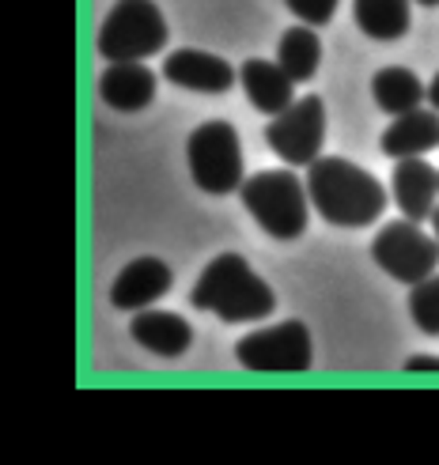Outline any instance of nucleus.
Masks as SVG:
<instances>
[{"mask_svg":"<svg viewBox=\"0 0 439 465\" xmlns=\"http://www.w3.org/2000/svg\"><path fill=\"white\" fill-rule=\"evenodd\" d=\"M175 284V272L167 262L159 258H133L110 284V303L125 311V314H136L145 307H155Z\"/></svg>","mask_w":439,"mask_h":465,"instance_id":"obj_9","label":"nucleus"},{"mask_svg":"<svg viewBox=\"0 0 439 465\" xmlns=\"http://www.w3.org/2000/svg\"><path fill=\"white\" fill-rule=\"evenodd\" d=\"M341 0H288V12L307 27H326Z\"/></svg>","mask_w":439,"mask_h":465,"instance_id":"obj_20","label":"nucleus"},{"mask_svg":"<svg viewBox=\"0 0 439 465\" xmlns=\"http://www.w3.org/2000/svg\"><path fill=\"white\" fill-rule=\"evenodd\" d=\"M190 303L197 311H209L220 322H262L276 311V295L258 272L246 265L243 253H216L197 276L190 292Z\"/></svg>","mask_w":439,"mask_h":465,"instance_id":"obj_2","label":"nucleus"},{"mask_svg":"<svg viewBox=\"0 0 439 465\" xmlns=\"http://www.w3.org/2000/svg\"><path fill=\"white\" fill-rule=\"evenodd\" d=\"M190 178L201 193L227 197L243 190V144L231 122H205L186 141Z\"/></svg>","mask_w":439,"mask_h":465,"instance_id":"obj_5","label":"nucleus"},{"mask_svg":"<svg viewBox=\"0 0 439 465\" xmlns=\"http://www.w3.org/2000/svg\"><path fill=\"white\" fill-rule=\"evenodd\" d=\"M413 0H353L356 27L372 42H402L409 35Z\"/></svg>","mask_w":439,"mask_h":465,"instance_id":"obj_17","label":"nucleus"},{"mask_svg":"<svg viewBox=\"0 0 439 465\" xmlns=\"http://www.w3.org/2000/svg\"><path fill=\"white\" fill-rule=\"evenodd\" d=\"M129 333L141 348H148V352L164 356V360L186 356L190 344H194L190 322L182 314H175V311H152V307L136 311L133 322H129Z\"/></svg>","mask_w":439,"mask_h":465,"instance_id":"obj_13","label":"nucleus"},{"mask_svg":"<svg viewBox=\"0 0 439 465\" xmlns=\"http://www.w3.org/2000/svg\"><path fill=\"white\" fill-rule=\"evenodd\" d=\"M307 197L314 213L334 227H367L386 213L383 182L353 159L318 155L307 167Z\"/></svg>","mask_w":439,"mask_h":465,"instance_id":"obj_1","label":"nucleus"},{"mask_svg":"<svg viewBox=\"0 0 439 465\" xmlns=\"http://www.w3.org/2000/svg\"><path fill=\"white\" fill-rule=\"evenodd\" d=\"M390 197H394L398 213L405 220L428 223L439 201V171L424 155L413 159H394V178H390Z\"/></svg>","mask_w":439,"mask_h":465,"instance_id":"obj_10","label":"nucleus"},{"mask_svg":"<svg viewBox=\"0 0 439 465\" xmlns=\"http://www.w3.org/2000/svg\"><path fill=\"white\" fill-rule=\"evenodd\" d=\"M413 5H424V8H435V5H439V0H413Z\"/></svg>","mask_w":439,"mask_h":465,"instance_id":"obj_24","label":"nucleus"},{"mask_svg":"<svg viewBox=\"0 0 439 465\" xmlns=\"http://www.w3.org/2000/svg\"><path fill=\"white\" fill-rule=\"evenodd\" d=\"M239 84H243V91H246V99L254 103V110L269 114V118L284 114V110L295 103V80H292L276 61H262V57L243 61Z\"/></svg>","mask_w":439,"mask_h":465,"instance_id":"obj_14","label":"nucleus"},{"mask_svg":"<svg viewBox=\"0 0 439 465\" xmlns=\"http://www.w3.org/2000/svg\"><path fill=\"white\" fill-rule=\"evenodd\" d=\"M428 106L432 110H439V73L432 76V84H428Z\"/></svg>","mask_w":439,"mask_h":465,"instance_id":"obj_22","label":"nucleus"},{"mask_svg":"<svg viewBox=\"0 0 439 465\" xmlns=\"http://www.w3.org/2000/svg\"><path fill=\"white\" fill-rule=\"evenodd\" d=\"M405 371H439V356H409Z\"/></svg>","mask_w":439,"mask_h":465,"instance_id":"obj_21","label":"nucleus"},{"mask_svg":"<svg viewBox=\"0 0 439 465\" xmlns=\"http://www.w3.org/2000/svg\"><path fill=\"white\" fill-rule=\"evenodd\" d=\"M372 262L394 276L398 284H421L439 269V239L417 220H402V223H386L379 235L372 239Z\"/></svg>","mask_w":439,"mask_h":465,"instance_id":"obj_7","label":"nucleus"},{"mask_svg":"<svg viewBox=\"0 0 439 465\" xmlns=\"http://www.w3.org/2000/svg\"><path fill=\"white\" fill-rule=\"evenodd\" d=\"M235 360L254 375H304L314 363L311 330L304 322H276L235 341Z\"/></svg>","mask_w":439,"mask_h":465,"instance_id":"obj_6","label":"nucleus"},{"mask_svg":"<svg viewBox=\"0 0 439 465\" xmlns=\"http://www.w3.org/2000/svg\"><path fill=\"white\" fill-rule=\"evenodd\" d=\"M383 155L390 159H413V155H428L432 148H439V110H409L398 114L394 122L383 129L379 141Z\"/></svg>","mask_w":439,"mask_h":465,"instance_id":"obj_15","label":"nucleus"},{"mask_svg":"<svg viewBox=\"0 0 439 465\" xmlns=\"http://www.w3.org/2000/svg\"><path fill=\"white\" fill-rule=\"evenodd\" d=\"M372 99L383 114L398 118V114L424 106L428 87L421 84L417 73H409V68H402V64H390V68H379V73L372 76Z\"/></svg>","mask_w":439,"mask_h":465,"instance_id":"obj_16","label":"nucleus"},{"mask_svg":"<svg viewBox=\"0 0 439 465\" xmlns=\"http://www.w3.org/2000/svg\"><path fill=\"white\" fill-rule=\"evenodd\" d=\"M432 227H435V239H439V201H435V213H432Z\"/></svg>","mask_w":439,"mask_h":465,"instance_id":"obj_23","label":"nucleus"},{"mask_svg":"<svg viewBox=\"0 0 439 465\" xmlns=\"http://www.w3.org/2000/svg\"><path fill=\"white\" fill-rule=\"evenodd\" d=\"M276 64L295 80V84H307L318 64H322V38L314 35V27L299 23V27H288L276 42Z\"/></svg>","mask_w":439,"mask_h":465,"instance_id":"obj_18","label":"nucleus"},{"mask_svg":"<svg viewBox=\"0 0 439 465\" xmlns=\"http://www.w3.org/2000/svg\"><path fill=\"white\" fill-rule=\"evenodd\" d=\"M164 76L175 87L197 91V95H224V91L235 87L239 68H231L224 57L209 50H175L164 61Z\"/></svg>","mask_w":439,"mask_h":465,"instance_id":"obj_11","label":"nucleus"},{"mask_svg":"<svg viewBox=\"0 0 439 465\" xmlns=\"http://www.w3.org/2000/svg\"><path fill=\"white\" fill-rule=\"evenodd\" d=\"M155 73L145 61H110L106 73L99 76V99L110 110L136 114L148 103H155Z\"/></svg>","mask_w":439,"mask_h":465,"instance_id":"obj_12","label":"nucleus"},{"mask_svg":"<svg viewBox=\"0 0 439 465\" xmlns=\"http://www.w3.org/2000/svg\"><path fill=\"white\" fill-rule=\"evenodd\" d=\"M322 141H326V103L318 95L295 99L284 114H276L265 125V144L292 167H311L322 155Z\"/></svg>","mask_w":439,"mask_h":465,"instance_id":"obj_8","label":"nucleus"},{"mask_svg":"<svg viewBox=\"0 0 439 465\" xmlns=\"http://www.w3.org/2000/svg\"><path fill=\"white\" fill-rule=\"evenodd\" d=\"M409 314L421 333L439 337V272H432L428 281L409 288Z\"/></svg>","mask_w":439,"mask_h":465,"instance_id":"obj_19","label":"nucleus"},{"mask_svg":"<svg viewBox=\"0 0 439 465\" xmlns=\"http://www.w3.org/2000/svg\"><path fill=\"white\" fill-rule=\"evenodd\" d=\"M243 208L254 216L265 235L292 242L307 231L311 216V197H307V182L295 171H262L243 182Z\"/></svg>","mask_w":439,"mask_h":465,"instance_id":"obj_3","label":"nucleus"},{"mask_svg":"<svg viewBox=\"0 0 439 465\" xmlns=\"http://www.w3.org/2000/svg\"><path fill=\"white\" fill-rule=\"evenodd\" d=\"M164 45H167V19L155 0H118L95 38V50L103 61H148Z\"/></svg>","mask_w":439,"mask_h":465,"instance_id":"obj_4","label":"nucleus"}]
</instances>
